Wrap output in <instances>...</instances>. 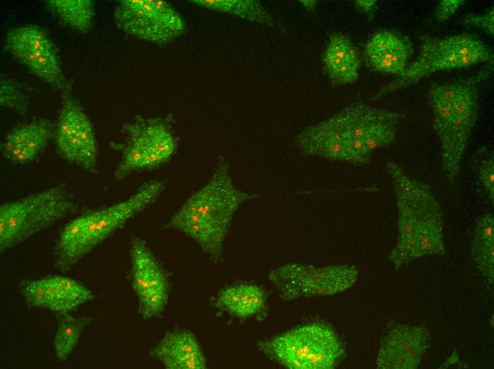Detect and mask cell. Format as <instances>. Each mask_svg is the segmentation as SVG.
I'll list each match as a JSON object with an SVG mask.
<instances>
[{"instance_id":"cell-13","label":"cell","mask_w":494,"mask_h":369,"mask_svg":"<svg viewBox=\"0 0 494 369\" xmlns=\"http://www.w3.org/2000/svg\"><path fill=\"white\" fill-rule=\"evenodd\" d=\"M131 281L143 319L161 314L169 298L167 275L146 242L138 236L130 243Z\"/></svg>"},{"instance_id":"cell-21","label":"cell","mask_w":494,"mask_h":369,"mask_svg":"<svg viewBox=\"0 0 494 369\" xmlns=\"http://www.w3.org/2000/svg\"><path fill=\"white\" fill-rule=\"evenodd\" d=\"M9 53L53 88L62 92L66 87L68 80L63 74L57 49L51 40Z\"/></svg>"},{"instance_id":"cell-23","label":"cell","mask_w":494,"mask_h":369,"mask_svg":"<svg viewBox=\"0 0 494 369\" xmlns=\"http://www.w3.org/2000/svg\"><path fill=\"white\" fill-rule=\"evenodd\" d=\"M474 263L487 283L494 282V217L491 214L483 216L476 224L471 243Z\"/></svg>"},{"instance_id":"cell-12","label":"cell","mask_w":494,"mask_h":369,"mask_svg":"<svg viewBox=\"0 0 494 369\" xmlns=\"http://www.w3.org/2000/svg\"><path fill=\"white\" fill-rule=\"evenodd\" d=\"M114 16L117 26L124 32L158 44L172 41L185 28L180 14L161 0H121Z\"/></svg>"},{"instance_id":"cell-3","label":"cell","mask_w":494,"mask_h":369,"mask_svg":"<svg viewBox=\"0 0 494 369\" xmlns=\"http://www.w3.org/2000/svg\"><path fill=\"white\" fill-rule=\"evenodd\" d=\"M491 69L445 82H433L428 99L434 114L433 127L441 141L443 170L450 183L458 176L463 152L476 121L480 84Z\"/></svg>"},{"instance_id":"cell-20","label":"cell","mask_w":494,"mask_h":369,"mask_svg":"<svg viewBox=\"0 0 494 369\" xmlns=\"http://www.w3.org/2000/svg\"><path fill=\"white\" fill-rule=\"evenodd\" d=\"M323 62L334 87L352 83L358 77V53L349 38L341 33L331 35L323 54Z\"/></svg>"},{"instance_id":"cell-4","label":"cell","mask_w":494,"mask_h":369,"mask_svg":"<svg viewBox=\"0 0 494 369\" xmlns=\"http://www.w3.org/2000/svg\"><path fill=\"white\" fill-rule=\"evenodd\" d=\"M165 187V182L162 180L144 182L126 199L88 210L69 221L56 243L55 267L62 272L70 270L115 231L153 204Z\"/></svg>"},{"instance_id":"cell-5","label":"cell","mask_w":494,"mask_h":369,"mask_svg":"<svg viewBox=\"0 0 494 369\" xmlns=\"http://www.w3.org/2000/svg\"><path fill=\"white\" fill-rule=\"evenodd\" d=\"M493 57L492 48L475 34L459 33L444 38L423 35L415 60L371 99L385 97L436 72L470 67L485 62L493 64Z\"/></svg>"},{"instance_id":"cell-18","label":"cell","mask_w":494,"mask_h":369,"mask_svg":"<svg viewBox=\"0 0 494 369\" xmlns=\"http://www.w3.org/2000/svg\"><path fill=\"white\" fill-rule=\"evenodd\" d=\"M149 357L168 369H204L207 360L196 336L177 329L167 332L150 351Z\"/></svg>"},{"instance_id":"cell-10","label":"cell","mask_w":494,"mask_h":369,"mask_svg":"<svg viewBox=\"0 0 494 369\" xmlns=\"http://www.w3.org/2000/svg\"><path fill=\"white\" fill-rule=\"evenodd\" d=\"M53 139L60 157L92 174L98 172L99 148L93 125L74 95L70 80L62 91Z\"/></svg>"},{"instance_id":"cell-11","label":"cell","mask_w":494,"mask_h":369,"mask_svg":"<svg viewBox=\"0 0 494 369\" xmlns=\"http://www.w3.org/2000/svg\"><path fill=\"white\" fill-rule=\"evenodd\" d=\"M358 276L357 268L347 264L318 268L289 263L268 273L269 280L284 300L333 295L351 287Z\"/></svg>"},{"instance_id":"cell-19","label":"cell","mask_w":494,"mask_h":369,"mask_svg":"<svg viewBox=\"0 0 494 369\" xmlns=\"http://www.w3.org/2000/svg\"><path fill=\"white\" fill-rule=\"evenodd\" d=\"M293 144L304 155L346 162V145L332 116L302 131Z\"/></svg>"},{"instance_id":"cell-27","label":"cell","mask_w":494,"mask_h":369,"mask_svg":"<svg viewBox=\"0 0 494 369\" xmlns=\"http://www.w3.org/2000/svg\"><path fill=\"white\" fill-rule=\"evenodd\" d=\"M0 104L22 116L27 114L30 97L24 87L18 81L1 75L0 79Z\"/></svg>"},{"instance_id":"cell-1","label":"cell","mask_w":494,"mask_h":369,"mask_svg":"<svg viewBox=\"0 0 494 369\" xmlns=\"http://www.w3.org/2000/svg\"><path fill=\"white\" fill-rule=\"evenodd\" d=\"M256 197L239 189L229 165L220 158L209 181L192 194L165 224L192 238L215 263L224 260V249L234 214Z\"/></svg>"},{"instance_id":"cell-26","label":"cell","mask_w":494,"mask_h":369,"mask_svg":"<svg viewBox=\"0 0 494 369\" xmlns=\"http://www.w3.org/2000/svg\"><path fill=\"white\" fill-rule=\"evenodd\" d=\"M191 2L221 13L237 16L260 24L272 26L270 16L255 0H192Z\"/></svg>"},{"instance_id":"cell-7","label":"cell","mask_w":494,"mask_h":369,"mask_svg":"<svg viewBox=\"0 0 494 369\" xmlns=\"http://www.w3.org/2000/svg\"><path fill=\"white\" fill-rule=\"evenodd\" d=\"M258 349L272 360L291 369H331L344 355L343 343L329 325H303L257 343Z\"/></svg>"},{"instance_id":"cell-31","label":"cell","mask_w":494,"mask_h":369,"mask_svg":"<svg viewBox=\"0 0 494 369\" xmlns=\"http://www.w3.org/2000/svg\"><path fill=\"white\" fill-rule=\"evenodd\" d=\"M356 8L361 13L368 16L371 19L376 9V0H358L354 1Z\"/></svg>"},{"instance_id":"cell-32","label":"cell","mask_w":494,"mask_h":369,"mask_svg":"<svg viewBox=\"0 0 494 369\" xmlns=\"http://www.w3.org/2000/svg\"><path fill=\"white\" fill-rule=\"evenodd\" d=\"M301 2L309 10L314 9L317 4L315 1H301Z\"/></svg>"},{"instance_id":"cell-22","label":"cell","mask_w":494,"mask_h":369,"mask_svg":"<svg viewBox=\"0 0 494 369\" xmlns=\"http://www.w3.org/2000/svg\"><path fill=\"white\" fill-rule=\"evenodd\" d=\"M266 298L265 291L258 285L241 283L221 290L215 304L220 309L244 319L260 313L265 306Z\"/></svg>"},{"instance_id":"cell-2","label":"cell","mask_w":494,"mask_h":369,"mask_svg":"<svg viewBox=\"0 0 494 369\" xmlns=\"http://www.w3.org/2000/svg\"><path fill=\"white\" fill-rule=\"evenodd\" d=\"M387 171L398 209L397 242L388 256L395 270L423 256L445 254L442 213L429 187L395 162L387 164Z\"/></svg>"},{"instance_id":"cell-14","label":"cell","mask_w":494,"mask_h":369,"mask_svg":"<svg viewBox=\"0 0 494 369\" xmlns=\"http://www.w3.org/2000/svg\"><path fill=\"white\" fill-rule=\"evenodd\" d=\"M19 287L28 304L56 314L71 313L94 298L93 292L79 281L59 275L26 280Z\"/></svg>"},{"instance_id":"cell-28","label":"cell","mask_w":494,"mask_h":369,"mask_svg":"<svg viewBox=\"0 0 494 369\" xmlns=\"http://www.w3.org/2000/svg\"><path fill=\"white\" fill-rule=\"evenodd\" d=\"M459 23L471 25L482 29L485 33L494 35V8L492 5L485 13L481 14L470 13L459 19Z\"/></svg>"},{"instance_id":"cell-15","label":"cell","mask_w":494,"mask_h":369,"mask_svg":"<svg viewBox=\"0 0 494 369\" xmlns=\"http://www.w3.org/2000/svg\"><path fill=\"white\" fill-rule=\"evenodd\" d=\"M430 345L429 331L419 326L390 325L380 341L379 369H415Z\"/></svg>"},{"instance_id":"cell-8","label":"cell","mask_w":494,"mask_h":369,"mask_svg":"<svg viewBox=\"0 0 494 369\" xmlns=\"http://www.w3.org/2000/svg\"><path fill=\"white\" fill-rule=\"evenodd\" d=\"M405 116L361 102L333 115L344 140L346 162L357 166L368 164L374 150L395 141L399 121Z\"/></svg>"},{"instance_id":"cell-16","label":"cell","mask_w":494,"mask_h":369,"mask_svg":"<svg viewBox=\"0 0 494 369\" xmlns=\"http://www.w3.org/2000/svg\"><path fill=\"white\" fill-rule=\"evenodd\" d=\"M55 126L46 119H34L10 131L1 145L2 155L11 163L34 161L53 138Z\"/></svg>"},{"instance_id":"cell-6","label":"cell","mask_w":494,"mask_h":369,"mask_svg":"<svg viewBox=\"0 0 494 369\" xmlns=\"http://www.w3.org/2000/svg\"><path fill=\"white\" fill-rule=\"evenodd\" d=\"M79 208L65 184L3 203L0 206L1 252L21 243Z\"/></svg>"},{"instance_id":"cell-9","label":"cell","mask_w":494,"mask_h":369,"mask_svg":"<svg viewBox=\"0 0 494 369\" xmlns=\"http://www.w3.org/2000/svg\"><path fill=\"white\" fill-rule=\"evenodd\" d=\"M168 118L136 117L123 125L127 137L125 143H111V148L121 153V160L114 172L121 180L134 172L152 170L169 160L177 141Z\"/></svg>"},{"instance_id":"cell-17","label":"cell","mask_w":494,"mask_h":369,"mask_svg":"<svg viewBox=\"0 0 494 369\" xmlns=\"http://www.w3.org/2000/svg\"><path fill=\"white\" fill-rule=\"evenodd\" d=\"M413 53L412 44L405 35L394 31L375 33L366 45L364 55L373 70L386 74H402Z\"/></svg>"},{"instance_id":"cell-24","label":"cell","mask_w":494,"mask_h":369,"mask_svg":"<svg viewBox=\"0 0 494 369\" xmlns=\"http://www.w3.org/2000/svg\"><path fill=\"white\" fill-rule=\"evenodd\" d=\"M46 9L65 26L89 33L93 28L95 9L91 0H48Z\"/></svg>"},{"instance_id":"cell-30","label":"cell","mask_w":494,"mask_h":369,"mask_svg":"<svg viewBox=\"0 0 494 369\" xmlns=\"http://www.w3.org/2000/svg\"><path fill=\"white\" fill-rule=\"evenodd\" d=\"M463 0H444L441 1L434 14L436 19L439 22H444L451 17L464 4Z\"/></svg>"},{"instance_id":"cell-25","label":"cell","mask_w":494,"mask_h":369,"mask_svg":"<svg viewBox=\"0 0 494 369\" xmlns=\"http://www.w3.org/2000/svg\"><path fill=\"white\" fill-rule=\"evenodd\" d=\"M57 315V328L53 339L55 356L60 361L67 359L77 345L84 329L93 318L89 316H74L67 314Z\"/></svg>"},{"instance_id":"cell-29","label":"cell","mask_w":494,"mask_h":369,"mask_svg":"<svg viewBox=\"0 0 494 369\" xmlns=\"http://www.w3.org/2000/svg\"><path fill=\"white\" fill-rule=\"evenodd\" d=\"M479 180L491 202H493L494 163L493 154L485 156V158L481 161L479 170Z\"/></svg>"}]
</instances>
